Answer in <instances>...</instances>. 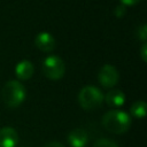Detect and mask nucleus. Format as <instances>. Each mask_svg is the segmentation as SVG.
Here are the masks:
<instances>
[{"mask_svg":"<svg viewBox=\"0 0 147 147\" xmlns=\"http://www.w3.org/2000/svg\"><path fill=\"white\" fill-rule=\"evenodd\" d=\"M103 127L115 134L125 133L131 126V117L127 113L118 109L107 111L102 117Z\"/></svg>","mask_w":147,"mask_h":147,"instance_id":"nucleus-1","label":"nucleus"},{"mask_svg":"<svg viewBox=\"0 0 147 147\" xmlns=\"http://www.w3.org/2000/svg\"><path fill=\"white\" fill-rule=\"evenodd\" d=\"M25 95H26L25 87L23 86L22 83L15 79L8 80L3 85L2 91H1L2 100L8 107H11V108L18 107L24 101Z\"/></svg>","mask_w":147,"mask_h":147,"instance_id":"nucleus-2","label":"nucleus"},{"mask_svg":"<svg viewBox=\"0 0 147 147\" xmlns=\"http://www.w3.org/2000/svg\"><path fill=\"white\" fill-rule=\"evenodd\" d=\"M103 94L96 86L86 85L84 86L78 94V102L82 108L86 110H93L100 107L103 102Z\"/></svg>","mask_w":147,"mask_h":147,"instance_id":"nucleus-3","label":"nucleus"},{"mask_svg":"<svg viewBox=\"0 0 147 147\" xmlns=\"http://www.w3.org/2000/svg\"><path fill=\"white\" fill-rule=\"evenodd\" d=\"M42 71L51 79H60L64 75L65 65L57 55H49L42 61Z\"/></svg>","mask_w":147,"mask_h":147,"instance_id":"nucleus-4","label":"nucleus"},{"mask_svg":"<svg viewBox=\"0 0 147 147\" xmlns=\"http://www.w3.org/2000/svg\"><path fill=\"white\" fill-rule=\"evenodd\" d=\"M99 82L100 84L106 87V88H109V87H114L118 79H119V74L117 71V69L111 65V64H105L100 71H99Z\"/></svg>","mask_w":147,"mask_h":147,"instance_id":"nucleus-5","label":"nucleus"},{"mask_svg":"<svg viewBox=\"0 0 147 147\" xmlns=\"http://www.w3.org/2000/svg\"><path fill=\"white\" fill-rule=\"evenodd\" d=\"M18 142V134L14 127L0 129V147H15Z\"/></svg>","mask_w":147,"mask_h":147,"instance_id":"nucleus-6","label":"nucleus"},{"mask_svg":"<svg viewBox=\"0 0 147 147\" xmlns=\"http://www.w3.org/2000/svg\"><path fill=\"white\" fill-rule=\"evenodd\" d=\"M34 44L38 48H40L41 51H45V52H49L52 49H54L55 47V39L54 37L49 33V32H46V31H42V32H39L36 38H34Z\"/></svg>","mask_w":147,"mask_h":147,"instance_id":"nucleus-7","label":"nucleus"},{"mask_svg":"<svg viewBox=\"0 0 147 147\" xmlns=\"http://www.w3.org/2000/svg\"><path fill=\"white\" fill-rule=\"evenodd\" d=\"M68 141L71 147H84L88 141L87 132L83 129H75L68 134Z\"/></svg>","mask_w":147,"mask_h":147,"instance_id":"nucleus-8","label":"nucleus"},{"mask_svg":"<svg viewBox=\"0 0 147 147\" xmlns=\"http://www.w3.org/2000/svg\"><path fill=\"white\" fill-rule=\"evenodd\" d=\"M33 70L34 68L30 60H22L15 67V74L22 80L29 79L33 75Z\"/></svg>","mask_w":147,"mask_h":147,"instance_id":"nucleus-9","label":"nucleus"},{"mask_svg":"<svg viewBox=\"0 0 147 147\" xmlns=\"http://www.w3.org/2000/svg\"><path fill=\"white\" fill-rule=\"evenodd\" d=\"M105 100L108 106L111 107H121L125 102V94L121 90H110L106 96Z\"/></svg>","mask_w":147,"mask_h":147,"instance_id":"nucleus-10","label":"nucleus"},{"mask_svg":"<svg viewBox=\"0 0 147 147\" xmlns=\"http://www.w3.org/2000/svg\"><path fill=\"white\" fill-rule=\"evenodd\" d=\"M130 113L133 117H137V118H142L145 117L146 115V102L144 100H139V101H136L132 106H131V109H130Z\"/></svg>","mask_w":147,"mask_h":147,"instance_id":"nucleus-11","label":"nucleus"},{"mask_svg":"<svg viewBox=\"0 0 147 147\" xmlns=\"http://www.w3.org/2000/svg\"><path fill=\"white\" fill-rule=\"evenodd\" d=\"M93 147H118V146H117V144H116L115 141H113V140H110V139L100 138V139H98V140L94 142Z\"/></svg>","mask_w":147,"mask_h":147,"instance_id":"nucleus-12","label":"nucleus"},{"mask_svg":"<svg viewBox=\"0 0 147 147\" xmlns=\"http://www.w3.org/2000/svg\"><path fill=\"white\" fill-rule=\"evenodd\" d=\"M137 34L139 37V39H141L144 42H146L147 39V24H142L138 28L137 30Z\"/></svg>","mask_w":147,"mask_h":147,"instance_id":"nucleus-13","label":"nucleus"},{"mask_svg":"<svg viewBox=\"0 0 147 147\" xmlns=\"http://www.w3.org/2000/svg\"><path fill=\"white\" fill-rule=\"evenodd\" d=\"M125 13H126V6H124L122 3L121 5H117L115 7V9H114V14H115L116 17H122Z\"/></svg>","mask_w":147,"mask_h":147,"instance_id":"nucleus-14","label":"nucleus"},{"mask_svg":"<svg viewBox=\"0 0 147 147\" xmlns=\"http://www.w3.org/2000/svg\"><path fill=\"white\" fill-rule=\"evenodd\" d=\"M140 54H141V57L144 61H147V44L144 42L141 45V49H140Z\"/></svg>","mask_w":147,"mask_h":147,"instance_id":"nucleus-15","label":"nucleus"},{"mask_svg":"<svg viewBox=\"0 0 147 147\" xmlns=\"http://www.w3.org/2000/svg\"><path fill=\"white\" fill-rule=\"evenodd\" d=\"M45 147H64V145H62V144L59 142V141H51V142H48Z\"/></svg>","mask_w":147,"mask_h":147,"instance_id":"nucleus-16","label":"nucleus"},{"mask_svg":"<svg viewBox=\"0 0 147 147\" xmlns=\"http://www.w3.org/2000/svg\"><path fill=\"white\" fill-rule=\"evenodd\" d=\"M139 1L140 0H121L122 5H124V6H131V5H134V3L139 2Z\"/></svg>","mask_w":147,"mask_h":147,"instance_id":"nucleus-17","label":"nucleus"}]
</instances>
